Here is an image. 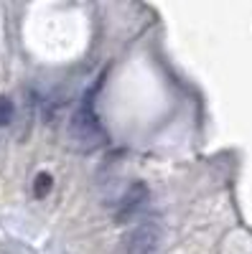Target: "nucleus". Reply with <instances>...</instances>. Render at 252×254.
Listing matches in <instances>:
<instances>
[{"instance_id":"obj_4","label":"nucleus","mask_w":252,"mask_h":254,"mask_svg":"<svg viewBox=\"0 0 252 254\" xmlns=\"http://www.w3.org/2000/svg\"><path fill=\"white\" fill-rule=\"evenodd\" d=\"M13 115H15V104L10 97L5 94H0V127H5L13 122Z\"/></svg>"},{"instance_id":"obj_3","label":"nucleus","mask_w":252,"mask_h":254,"mask_svg":"<svg viewBox=\"0 0 252 254\" xmlns=\"http://www.w3.org/2000/svg\"><path fill=\"white\" fill-rule=\"evenodd\" d=\"M148 203V186L143 181H133L128 186V190L122 193L120 203H117V211H115V219L117 221H130L133 216H138L143 206Z\"/></svg>"},{"instance_id":"obj_2","label":"nucleus","mask_w":252,"mask_h":254,"mask_svg":"<svg viewBox=\"0 0 252 254\" xmlns=\"http://www.w3.org/2000/svg\"><path fill=\"white\" fill-rule=\"evenodd\" d=\"M161 224L156 219H145L138 226H133L122 239V252L125 254H156L161 247Z\"/></svg>"},{"instance_id":"obj_1","label":"nucleus","mask_w":252,"mask_h":254,"mask_svg":"<svg viewBox=\"0 0 252 254\" xmlns=\"http://www.w3.org/2000/svg\"><path fill=\"white\" fill-rule=\"evenodd\" d=\"M67 135H69V145L79 153L97 150V147L104 145V137H107L89 102L79 104L74 110V115L69 117V125H67Z\"/></svg>"},{"instance_id":"obj_5","label":"nucleus","mask_w":252,"mask_h":254,"mask_svg":"<svg viewBox=\"0 0 252 254\" xmlns=\"http://www.w3.org/2000/svg\"><path fill=\"white\" fill-rule=\"evenodd\" d=\"M51 186H54L51 173H38V176H36V183H33V193H36V198H44V196H49Z\"/></svg>"}]
</instances>
